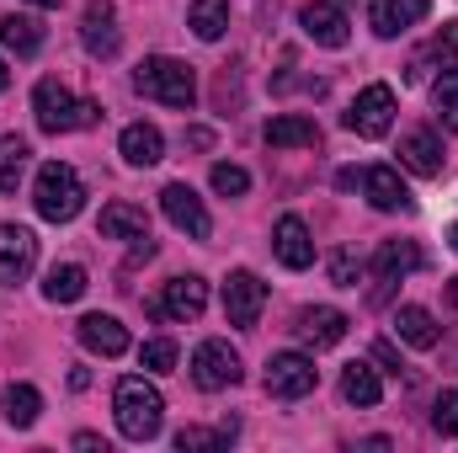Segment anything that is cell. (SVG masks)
<instances>
[{"label": "cell", "instance_id": "obj_19", "mask_svg": "<svg viewBox=\"0 0 458 453\" xmlns=\"http://www.w3.org/2000/svg\"><path fill=\"white\" fill-rule=\"evenodd\" d=\"M427 11H432V0H373L368 21H373V32H378V38H400V32H405V27H416Z\"/></svg>", "mask_w": 458, "mask_h": 453}, {"label": "cell", "instance_id": "obj_5", "mask_svg": "<svg viewBox=\"0 0 458 453\" xmlns=\"http://www.w3.org/2000/svg\"><path fill=\"white\" fill-rule=\"evenodd\" d=\"M315 384H320V368L304 352H277L267 363V395L272 400H304V395H315Z\"/></svg>", "mask_w": 458, "mask_h": 453}, {"label": "cell", "instance_id": "obj_27", "mask_svg": "<svg viewBox=\"0 0 458 453\" xmlns=\"http://www.w3.org/2000/svg\"><path fill=\"white\" fill-rule=\"evenodd\" d=\"M81 294H86V267L81 261H64V267H54L43 278V299L48 304H75Z\"/></svg>", "mask_w": 458, "mask_h": 453}, {"label": "cell", "instance_id": "obj_7", "mask_svg": "<svg viewBox=\"0 0 458 453\" xmlns=\"http://www.w3.org/2000/svg\"><path fill=\"white\" fill-rule=\"evenodd\" d=\"M192 384L219 395V389H234L240 384V352L229 341H198L192 352Z\"/></svg>", "mask_w": 458, "mask_h": 453}, {"label": "cell", "instance_id": "obj_16", "mask_svg": "<svg viewBox=\"0 0 458 453\" xmlns=\"http://www.w3.org/2000/svg\"><path fill=\"white\" fill-rule=\"evenodd\" d=\"M346 331H352V321H346L342 310H331V304H320V310H299V321H293V337L304 341V346H336V341H346Z\"/></svg>", "mask_w": 458, "mask_h": 453}, {"label": "cell", "instance_id": "obj_28", "mask_svg": "<svg viewBox=\"0 0 458 453\" xmlns=\"http://www.w3.org/2000/svg\"><path fill=\"white\" fill-rule=\"evenodd\" d=\"M187 27H192L203 43H219V38H225V27H229V0H192Z\"/></svg>", "mask_w": 458, "mask_h": 453}, {"label": "cell", "instance_id": "obj_8", "mask_svg": "<svg viewBox=\"0 0 458 453\" xmlns=\"http://www.w3.org/2000/svg\"><path fill=\"white\" fill-rule=\"evenodd\" d=\"M261 310H267V283L256 272H229L225 278V321L229 326L250 331L261 321Z\"/></svg>", "mask_w": 458, "mask_h": 453}, {"label": "cell", "instance_id": "obj_4", "mask_svg": "<svg viewBox=\"0 0 458 453\" xmlns=\"http://www.w3.org/2000/svg\"><path fill=\"white\" fill-rule=\"evenodd\" d=\"M32 117H38L43 133H75V128H91L102 117V107L75 97L64 81H38L32 86Z\"/></svg>", "mask_w": 458, "mask_h": 453}, {"label": "cell", "instance_id": "obj_2", "mask_svg": "<svg viewBox=\"0 0 458 453\" xmlns=\"http://www.w3.org/2000/svg\"><path fill=\"white\" fill-rule=\"evenodd\" d=\"M133 91L149 97V102H160V107L192 113V102H198V75H192V64H182V59H171V54H149V59L133 70Z\"/></svg>", "mask_w": 458, "mask_h": 453}, {"label": "cell", "instance_id": "obj_17", "mask_svg": "<svg viewBox=\"0 0 458 453\" xmlns=\"http://www.w3.org/2000/svg\"><path fill=\"white\" fill-rule=\"evenodd\" d=\"M400 166L416 176H437L443 171V133L437 128H411L400 139Z\"/></svg>", "mask_w": 458, "mask_h": 453}, {"label": "cell", "instance_id": "obj_37", "mask_svg": "<svg viewBox=\"0 0 458 453\" xmlns=\"http://www.w3.org/2000/svg\"><path fill=\"white\" fill-rule=\"evenodd\" d=\"M373 357H378V363H389V368L400 373V357H394V346H389V341H378V346H373Z\"/></svg>", "mask_w": 458, "mask_h": 453}, {"label": "cell", "instance_id": "obj_42", "mask_svg": "<svg viewBox=\"0 0 458 453\" xmlns=\"http://www.w3.org/2000/svg\"><path fill=\"white\" fill-rule=\"evenodd\" d=\"M448 245H454V251H458V225H454V229H448Z\"/></svg>", "mask_w": 458, "mask_h": 453}, {"label": "cell", "instance_id": "obj_12", "mask_svg": "<svg viewBox=\"0 0 458 453\" xmlns=\"http://www.w3.org/2000/svg\"><path fill=\"white\" fill-rule=\"evenodd\" d=\"M299 27H304V38L320 43V48H346V38H352V21H346V11L336 0L304 5V11H299Z\"/></svg>", "mask_w": 458, "mask_h": 453}, {"label": "cell", "instance_id": "obj_6", "mask_svg": "<svg viewBox=\"0 0 458 453\" xmlns=\"http://www.w3.org/2000/svg\"><path fill=\"white\" fill-rule=\"evenodd\" d=\"M346 128L357 133V139H384L389 128H394V91L378 81V86H362L357 91V102L346 107Z\"/></svg>", "mask_w": 458, "mask_h": 453}, {"label": "cell", "instance_id": "obj_15", "mask_svg": "<svg viewBox=\"0 0 458 453\" xmlns=\"http://www.w3.org/2000/svg\"><path fill=\"white\" fill-rule=\"evenodd\" d=\"M272 251H277V261H283L288 272L315 267V235H310V225H304L299 214H283V219H277V229H272Z\"/></svg>", "mask_w": 458, "mask_h": 453}, {"label": "cell", "instance_id": "obj_24", "mask_svg": "<svg viewBox=\"0 0 458 453\" xmlns=\"http://www.w3.org/2000/svg\"><path fill=\"white\" fill-rule=\"evenodd\" d=\"M97 229H102V240H144L149 235V214L133 209V203H107Z\"/></svg>", "mask_w": 458, "mask_h": 453}, {"label": "cell", "instance_id": "obj_20", "mask_svg": "<svg viewBox=\"0 0 458 453\" xmlns=\"http://www.w3.org/2000/svg\"><path fill=\"white\" fill-rule=\"evenodd\" d=\"M117 155H123L128 166H155V160L165 155V133H160L155 123H128V128L117 133Z\"/></svg>", "mask_w": 458, "mask_h": 453}, {"label": "cell", "instance_id": "obj_30", "mask_svg": "<svg viewBox=\"0 0 458 453\" xmlns=\"http://www.w3.org/2000/svg\"><path fill=\"white\" fill-rule=\"evenodd\" d=\"M27 166H32V144L27 139H0V192H16L21 187V176H27Z\"/></svg>", "mask_w": 458, "mask_h": 453}, {"label": "cell", "instance_id": "obj_3", "mask_svg": "<svg viewBox=\"0 0 458 453\" xmlns=\"http://www.w3.org/2000/svg\"><path fill=\"white\" fill-rule=\"evenodd\" d=\"M32 209H38V219H48V225H70V219L86 209V182H81V171L64 166V160H48V166L38 171V182H32Z\"/></svg>", "mask_w": 458, "mask_h": 453}, {"label": "cell", "instance_id": "obj_25", "mask_svg": "<svg viewBox=\"0 0 458 453\" xmlns=\"http://www.w3.org/2000/svg\"><path fill=\"white\" fill-rule=\"evenodd\" d=\"M342 400L346 406H378L384 400V379L373 363H346L342 368Z\"/></svg>", "mask_w": 458, "mask_h": 453}, {"label": "cell", "instance_id": "obj_18", "mask_svg": "<svg viewBox=\"0 0 458 453\" xmlns=\"http://www.w3.org/2000/svg\"><path fill=\"white\" fill-rule=\"evenodd\" d=\"M75 337H81L86 352H97V357H123L128 352V326L117 315H86L75 326Z\"/></svg>", "mask_w": 458, "mask_h": 453}, {"label": "cell", "instance_id": "obj_23", "mask_svg": "<svg viewBox=\"0 0 458 453\" xmlns=\"http://www.w3.org/2000/svg\"><path fill=\"white\" fill-rule=\"evenodd\" d=\"M0 48L5 54H16V59H32L38 48H43V21L38 16H0Z\"/></svg>", "mask_w": 458, "mask_h": 453}, {"label": "cell", "instance_id": "obj_40", "mask_svg": "<svg viewBox=\"0 0 458 453\" xmlns=\"http://www.w3.org/2000/svg\"><path fill=\"white\" fill-rule=\"evenodd\" d=\"M5 86H11V70H5V59H0V91H5Z\"/></svg>", "mask_w": 458, "mask_h": 453}, {"label": "cell", "instance_id": "obj_10", "mask_svg": "<svg viewBox=\"0 0 458 453\" xmlns=\"http://www.w3.org/2000/svg\"><path fill=\"white\" fill-rule=\"evenodd\" d=\"M160 209H165L171 225L182 229V235H192V240H208V235H214V219H208L203 198H198L187 182H171V187L160 192Z\"/></svg>", "mask_w": 458, "mask_h": 453}, {"label": "cell", "instance_id": "obj_14", "mask_svg": "<svg viewBox=\"0 0 458 453\" xmlns=\"http://www.w3.org/2000/svg\"><path fill=\"white\" fill-rule=\"evenodd\" d=\"M203 310H208V283L198 272L171 278L165 294H160V304H155V315H165V321H198Z\"/></svg>", "mask_w": 458, "mask_h": 453}, {"label": "cell", "instance_id": "obj_41", "mask_svg": "<svg viewBox=\"0 0 458 453\" xmlns=\"http://www.w3.org/2000/svg\"><path fill=\"white\" fill-rule=\"evenodd\" d=\"M448 299H454V304H458V278H454V283H448Z\"/></svg>", "mask_w": 458, "mask_h": 453}, {"label": "cell", "instance_id": "obj_38", "mask_svg": "<svg viewBox=\"0 0 458 453\" xmlns=\"http://www.w3.org/2000/svg\"><path fill=\"white\" fill-rule=\"evenodd\" d=\"M75 449H102V453H107V443H102L97 432H75Z\"/></svg>", "mask_w": 458, "mask_h": 453}, {"label": "cell", "instance_id": "obj_36", "mask_svg": "<svg viewBox=\"0 0 458 453\" xmlns=\"http://www.w3.org/2000/svg\"><path fill=\"white\" fill-rule=\"evenodd\" d=\"M331 283H342V288H357V256L342 251L336 261H331Z\"/></svg>", "mask_w": 458, "mask_h": 453}, {"label": "cell", "instance_id": "obj_26", "mask_svg": "<svg viewBox=\"0 0 458 453\" xmlns=\"http://www.w3.org/2000/svg\"><path fill=\"white\" fill-rule=\"evenodd\" d=\"M373 267H378V278H384V283H394V278H405V272H416V267H421V251H416L411 240H384V245H378V256H373Z\"/></svg>", "mask_w": 458, "mask_h": 453}, {"label": "cell", "instance_id": "obj_35", "mask_svg": "<svg viewBox=\"0 0 458 453\" xmlns=\"http://www.w3.org/2000/svg\"><path fill=\"white\" fill-rule=\"evenodd\" d=\"M432 427H437L443 438H458V389H443V395H437V406H432Z\"/></svg>", "mask_w": 458, "mask_h": 453}, {"label": "cell", "instance_id": "obj_39", "mask_svg": "<svg viewBox=\"0 0 458 453\" xmlns=\"http://www.w3.org/2000/svg\"><path fill=\"white\" fill-rule=\"evenodd\" d=\"M27 5H38V11H54V5H59V0H27Z\"/></svg>", "mask_w": 458, "mask_h": 453}, {"label": "cell", "instance_id": "obj_29", "mask_svg": "<svg viewBox=\"0 0 458 453\" xmlns=\"http://www.w3.org/2000/svg\"><path fill=\"white\" fill-rule=\"evenodd\" d=\"M0 406H5V422H11V427H32V422L43 416V395H38L32 384H5Z\"/></svg>", "mask_w": 458, "mask_h": 453}, {"label": "cell", "instance_id": "obj_33", "mask_svg": "<svg viewBox=\"0 0 458 453\" xmlns=\"http://www.w3.org/2000/svg\"><path fill=\"white\" fill-rule=\"evenodd\" d=\"M214 192H225V198H245V192H250V171L219 160V166H214Z\"/></svg>", "mask_w": 458, "mask_h": 453}, {"label": "cell", "instance_id": "obj_22", "mask_svg": "<svg viewBox=\"0 0 458 453\" xmlns=\"http://www.w3.org/2000/svg\"><path fill=\"white\" fill-rule=\"evenodd\" d=\"M267 144L272 150H315L320 144V123L304 113H283L267 123Z\"/></svg>", "mask_w": 458, "mask_h": 453}, {"label": "cell", "instance_id": "obj_11", "mask_svg": "<svg viewBox=\"0 0 458 453\" xmlns=\"http://www.w3.org/2000/svg\"><path fill=\"white\" fill-rule=\"evenodd\" d=\"M357 187H362V198H368L378 214H411V187L400 182L394 166H368V171L357 176Z\"/></svg>", "mask_w": 458, "mask_h": 453}, {"label": "cell", "instance_id": "obj_1", "mask_svg": "<svg viewBox=\"0 0 458 453\" xmlns=\"http://www.w3.org/2000/svg\"><path fill=\"white\" fill-rule=\"evenodd\" d=\"M113 416H117V432L128 443H149L160 432V422H165V400H160V389L149 379L128 373V379H117V389H113Z\"/></svg>", "mask_w": 458, "mask_h": 453}, {"label": "cell", "instance_id": "obj_34", "mask_svg": "<svg viewBox=\"0 0 458 453\" xmlns=\"http://www.w3.org/2000/svg\"><path fill=\"white\" fill-rule=\"evenodd\" d=\"M139 363H144L149 373H171V368H176V341H165V337L144 341V346H139Z\"/></svg>", "mask_w": 458, "mask_h": 453}, {"label": "cell", "instance_id": "obj_13", "mask_svg": "<svg viewBox=\"0 0 458 453\" xmlns=\"http://www.w3.org/2000/svg\"><path fill=\"white\" fill-rule=\"evenodd\" d=\"M81 43H86L91 59H113L117 48H123L113 0H91V5H86V16H81Z\"/></svg>", "mask_w": 458, "mask_h": 453}, {"label": "cell", "instance_id": "obj_31", "mask_svg": "<svg viewBox=\"0 0 458 453\" xmlns=\"http://www.w3.org/2000/svg\"><path fill=\"white\" fill-rule=\"evenodd\" d=\"M432 102H437L443 128H448V133H458V70H454V64L437 75V86H432Z\"/></svg>", "mask_w": 458, "mask_h": 453}, {"label": "cell", "instance_id": "obj_9", "mask_svg": "<svg viewBox=\"0 0 458 453\" xmlns=\"http://www.w3.org/2000/svg\"><path fill=\"white\" fill-rule=\"evenodd\" d=\"M32 267H38V235L27 225H0V288L27 283Z\"/></svg>", "mask_w": 458, "mask_h": 453}, {"label": "cell", "instance_id": "obj_32", "mask_svg": "<svg viewBox=\"0 0 458 453\" xmlns=\"http://www.w3.org/2000/svg\"><path fill=\"white\" fill-rule=\"evenodd\" d=\"M229 438H234V422H225L219 432H203V427H182V432H176V449H182V453H198V449H225Z\"/></svg>", "mask_w": 458, "mask_h": 453}, {"label": "cell", "instance_id": "obj_21", "mask_svg": "<svg viewBox=\"0 0 458 453\" xmlns=\"http://www.w3.org/2000/svg\"><path fill=\"white\" fill-rule=\"evenodd\" d=\"M394 337L405 341V346H416V352H432V346L443 341V326L432 321V310H421V304H400V310H394Z\"/></svg>", "mask_w": 458, "mask_h": 453}]
</instances>
